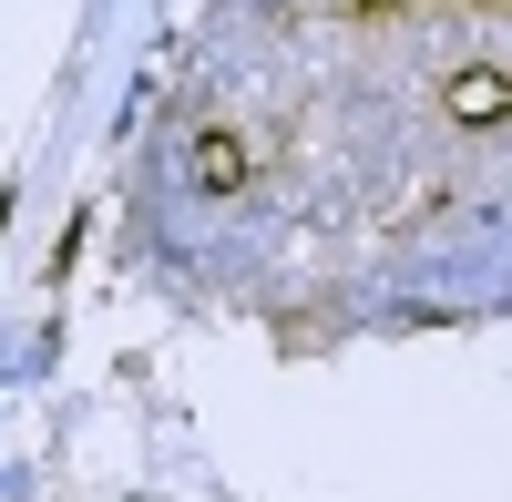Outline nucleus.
Listing matches in <instances>:
<instances>
[{
	"label": "nucleus",
	"mask_w": 512,
	"mask_h": 502,
	"mask_svg": "<svg viewBox=\"0 0 512 502\" xmlns=\"http://www.w3.org/2000/svg\"><path fill=\"white\" fill-rule=\"evenodd\" d=\"M502 103H512V82H502V72H461V82H451V113H472V123L502 113Z\"/></svg>",
	"instance_id": "nucleus-1"
},
{
	"label": "nucleus",
	"mask_w": 512,
	"mask_h": 502,
	"mask_svg": "<svg viewBox=\"0 0 512 502\" xmlns=\"http://www.w3.org/2000/svg\"><path fill=\"white\" fill-rule=\"evenodd\" d=\"M195 175H205V185H236V175H246V154H236V144H205Z\"/></svg>",
	"instance_id": "nucleus-2"
}]
</instances>
